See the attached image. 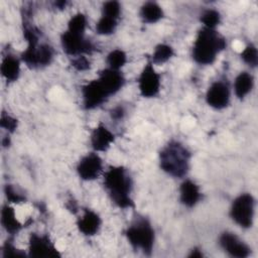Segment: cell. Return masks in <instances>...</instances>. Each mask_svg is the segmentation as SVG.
Segmentation results:
<instances>
[{"label": "cell", "instance_id": "cell-10", "mask_svg": "<svg viewBox=\"0 0 258 258\" xmlns=\"http://www.w3.org/2000/svg\"><path fill=\"white\" fill-rule=\"evenodd\" d=\"M29 256L31 257H59L60 254L47 235L32 233L29 237Z\"/></svg>", "mask_w": 258, "mask_h": 258}, {"label": "cell", "instance_id": "cell-27", "mask_svg": "<svg viewBox=\"0 0 258 258\" xmlns=\"http://www.w3.org/2000/svg\"><path fill=\"white\" fill-rule=\"evenodd\" d=\"M241 58L251 68H255L258 63V52L254 44H248L241 52Z\"/></svg>", "mask_w": 258, "mask_h": 258}, {"label": "cell", "instance_id": "cell-16", "mask_svg": "<svg viewBox=\"0 0 258 258\" xmlns=\"http://www.w3.org/2000/svg\"><path fill=\"white\" fill-rule=\"evenodd\" d=\"M101 224L102 221L100 216L89 209L84 210V215L77 222L79 231L85 236L96 235L100 230Z\"/></svg>", "mask_w": 258, "mask_h": 258}, {"label": "cell", "instance_id": "cell-1", "mask_svg": "<svg viewBox=\"0 0 258 258\" xmlns=\"http://www.w3.org/2000/svg\"><path fill=\"white\" fill-rule=\"evenodd\" d=\"M104 186L111 201L121 209L134 208L131 198L132 180L124 166L111 165L104 173Z\"/></svg>", "mask_w": 258, "mask_h": 258}, {"label": "cell", "instance_id": "cell-24", "mask_svg": "<svg viewBox=\"0 0 258 258\" xmlns=\"http://www.w3.org/2000/svg\"><path fill=\"white\" fill-rule=\"evenodd\" d=\"M126 61H127L126 53L119 48L113 49L107 55V63L109 64V68L113 70L119 71L122 67L125 66Z\"/></svg>", "mask_w": 258, "mask_h": 258}, {"label": "cell", "instance_id": "cell-14", "mask_svg": "<svg viewBox=\"0 0 258 258\" xmlns=\"http://www.w3.org/2000/svg\"><path fill=\"white\" fill-rule=\"evenodd\" d=\"M98 80L110 96L119 92L125 83V79L122 73L110 68L101 71L99 73Z\"/></svg>", "mask_w": 258, "mask_h": 258}, {"label": "cell", "instance_id": "cell-6", "mask_svg": "<svg viewBox=\"0 0 258 258\" xmlns=\"http://www.w3.org/2000/svg\"><path fill=\"white\" fill-rule=\"evenodd\" d=\"M60 42L63 51L70 55H84L94 52L96 45L85 36V33H77L66 30L60 36Z\"/></svg>", "mask_w": 258, "mask_h": 258}, {"label": "cell", "instance_id": "cell-26", "mask_svg": "<svg viewBox=\"0 0 258 258\" xmlns=\"http://www.w3.org/2000/svg\"><path fill=\"white\" fill-rule=\"evenodd\" d=\"M201 21L204 23L205 27L215 29L221 22V15L215 9H208L201 15Z\"/></svg>", "mask_w": 258, "mask_h": 258}, {"label": "cell", "instance_id": "cell-4", "mask_svg": "<svg viewBox=\"0 0 258 258\" xmlns=\"http://www.w3.org/2000/svg\"><path fill=\"white\" fill-rule=\"evenodd\" d=\"M124 234L134 249L141 250L145 255L151 254L154 245V230L148 220H136L126 229Z\"/></svg>", "mask_w": 258, "mask_h": 258}, {"label": "cell", "instance_id": "cell-31", "mask_svg": "<svg viewBox=\"0 0 258 258\" xmlns=\"http://www.w3.org/2000/svg\"><path fill=\"white\" fill-rule=\"evenodd\" d=\"M71 66L79 72H84L91 69V61L87 58V56L79 55L72 59Z\"/></svg>", "mask_w": 258, "mask_h": 258}, {"label": "cell", "instance_id": "cell-23", "mask_svg": "<svg viewBox=\"0 0 258 258\" xmlns=\"http://www.w3.org/2000/svg\"><path fill=\"white\" fill-rule=\"evenodd\" d=\"M118 25V20L109 16L102 15L96 24V31L100 35L112 34Z\"/></svg>", "mask_w": 258, "mask_h": 258}, {"label": "cell", "instance_id": "cell-18", "mask_svg": "<svg viewBox=\"0 0 258 258\" xmlns=\"http://www.w3.org/2000/svg\"><path fill=\"white\" fill-rule=\"evenodd\" d=\"M1 224L5 231L10 235H16L21 229L22 225L17 220L14 209L9 205H5L1 211Z\"/></svg>", "mask_w": 258, "mask_h": 258}, {"label": "cell", "instance_id": "cell-17", "mask_svg": "<svg viewBox=\"0 0 258 258\" xmlns=\"http://www.w3.org/2000/svg\"><path fill=\"white\" fill-rule=\"evenodd\" d=\"M179 199L181 204L185 207H195L202 199L199 185L190 179H185L179 187Z\"/></svg>", "mask_w": 258, "mask_h": 258}, {"label": "cell", "instance_id": "cell-5", "mask_svg": "<svg viewBox=\"0 0 258 258\" xmlns=\"http://www.w3.org/2000/svg\"><path fill=\"white\" fill-rule=\"evenodd\" d=\"M255 200L250 194H242L237 197L231 206L230 216L232 220L242 228H250L253 225Z\"/></svg>", "mask_w": 258, "mask_h": 258}, {"label": "cell", "instance_id": "cell-3", "mask_svg": "<svg viewBox=\"0 0 258 258\" xmlns=\"http://www.w3.org/2000/svg\"><path fill=\"white\" fill-rule=\"evenodd\" d=\"M190 152L179 142L170 141L159 152L160 168L173 177H183L189 169Z\"/></svg>", "mask_w": 258, "mask_h": 258}, {"label": "cell", "instance_id": "cell-28", "mask_svg": "<svg viewBox=\"0 0 258 258\" xmlns=\"http://www.w3.org/2000/svg\"><path fill=\"white\" fill-rule=\"evenodd\" d=\"M103 14L105 16H109L115 19H119L120 13H121V6L120 3L117 1H107L103 4L102 7Z\"/></svg>", "mask_w": 258, "mask_h": 258}, {"label": "cell", "instance_id": "cell-12", "mask_svg": "<svg viewBox=\"0 0 258 258\" xmlns=\"http://www.w3.org/2000/svg\"><path fill=\"white\" fill-rule=\"evenodd\" d=\"M206 101L214 109L221 110L226 108L230 102V89L227 83L223 81L213 83L207 91Z\"/></svg>", "mask_w": 258, "mask_h": 258}, {"label": "cell", "instance_id": "cell-35", "mask_svg": "<svg viewBox=\"0 0 258 258\" xmlns=\"http://www.w3.org/2000/svg\"><path fill=\"white\" fill-rule=\"evenodd\" d=\"M67 1H56L55 3H54V5H55V7H57L58 9H63L66 6H67Z\"/></svg>", "mask_w": 258, "mask_h": 258}, {"label": "cell", "instance_id": "cell-34", "mask_svg": "<svg viewBox=\"0 0 258 258\" xmlns=\"http://www.w3.org/2000/svg\"><path fill=\"white\" fill-rule=\"evenodd\" d=\"M189 258H201L203 257V253L199 248H194L190 252V254L188 255Z\"/></svg>", "mask_w": 258, "mask_h": 258}, {"label": "cell", "instance_id": "cell-9", "mask_svg": "<svg viewBox=\"0 0 258 258\" xmlns=\"http://www.w3.org/2000/svg\"><path fill=\"white\" fill-rule=\"evenodd\" d=\"M82 95L83 105L87 110H92L101 106L110 97L98 79L84 85L82 87Z\"/></svg>", "mask_w": 258, "mask_h": 258}, {"label": "cell", "instance_id": "cell-29", "mask_svg": "<svg viewBox=\"0 0 258 258\" xmlns=\"http://www.w3.org/2000/svg\"><path fill=\"white\" fill-rule=\"evenodd\" d=\"M4 192H5V196L8 200V202H10V203L21 204V203L26 202V198L24 197V195H21L17 190H15V188L11 184L5 185Z\"/></svg>", "mask_w": 258, "mask_h": 258}, {"label": "cell", "instance_id": "cell-33", "mask_svg": "<svg viewBox=\"0 0 258 258\" xmlns=\"http://www.w3.org/2000/svg\"><path fill=\"white\" fill-rule=\"evenodd\" d=\"M124 113H125L124 109L121 106H119V107H116L112 110L111 115H112V118H114L116 120H119L124 116Z\"/></svg>", "mask_w": 258, "mask_h": 258}, {"label": "cell", "instance_id": "cell-22", "mask_svg": "<svg viewBox=\"0 0 258 258\" xmlns=\"http://www.w3.org/2000/svg\"><path fill=\"white\" fill-rule=\"evenodd\" d=\"M174 54L173 48L164 43H160L155 46V49L151 55V62L156 64H161L170 59Z\"/></svg>", "mask_w": 258, "mask_h": 258}, {"label": "cell", "instance_id": "cell-19", "mask_svg": "<svg viewBox=\"0 0 258 258\" xmlns=\"http://www.w3.org/2000/svg\"><path fill=\"white\" fill-rule=\"evenodd\" d=\"M1 74L8 82H15L20 75V61L12 54H7L2 59Z\"/></svg>", "mask_w": 258, "mask_h": 258}, {"label": "cell", "instance_id": "cell-32", "mask_svg": "<svg viewBox=\"0 0 258 258\" xmlns=\"http://www.w3.org/2000/svg\"><path fill=\"white\" fill-rule=\"evenodd\" d=\"M3 257H24L25 253L19 249H17L12 242L6 241L3 245Z\"/></svg>", "mask_w": 258, "mask_h": 258}, {"label": "cell", "instance_id": "cell-11", "mask_svg": "<svg viewBox=\"0 0 258 258\" xmlns=\"http://www.w3.org/2000/svg\"><path fill=\"white\" fill-rule=\"evenodd\" d=\"M103 169L102 158L95 152H90L79 161L77 172L83 180L96 179Z\"/></svg>", "mask_w": 258, "mask_h": 258}, {"label": "cell", "instance_id": "cell-20", "mask_svg": "<svg viewBox=\"0 0 258 258\" xmlns=\"http://www.w3.org/2000/svg\"><path fill=\"white\" fill-rule=\"evenodd\" d=\"M254 79L253 76L247 72L240 73L234 83L235 94L239 99H244L253 89Z\"/></svg>", "mask_w": 258, "mask_h": 258}, {"label": "cell", "instance_id": "cell-15", "mask_svg": "<svg viewBox=\"0 0 258 258\" xmlns=\"http://www.w3.org/2000/svg\"><path fill=\"white\" fill-rule=\"evenodd\" d=\"M115 141V135L102 123L91 134V145L95 151H106Z\"/></svg>", "mask_w": 258, "mask_h": 258}, {"label": "cell", "instance_id": "cell-2", "mask_svg": "<svg viewBox=\"0 0 258 258\" xmlns=\"http://www.w3.org/2000/svg\"><path fill=\"white\" fill-rule=\"evenodd\" d=\"M226 45V39L215 29L203 27L199 30L192 46V58L200 64H212Z\"/></svg>", "mask_w": 258, "mask_h": 258}, {"label": "cell", "instance_id": "cell-30", "mask_svg": "<svg viewBox=\"0 0 258 258\" xmlns=\"http://www.w3.org/2000/svg\"><path fill=\"white\" fill-rule=\"evenodd\" d=\"M17 125H18V122H17V119L13 118L12 116L8 115L7 113L3 112L1 114V119H0V126L5 129L6 131H8L9 133H13L16 128H17Z\"/></svg>", "mask_w": 258, "mask_h": 258}, {"label": "cell", "instance_id": "cell-8", "mask_svg": "<svg viewBox=\"0 0 258 258\" xmlns=\"http://www.w3.org/2000/svg\"><path fill=\"white\" fill-rule=\"evenodd\" d=\"M138 88L144 98H153L160 90V75L153 68L152 62H147L138 78Z\"/></svg>", "mask_w": 258, "mask_h": 258}, {"label": "cell", "instance_id": "cell-13", "mask_svg": "<svg viewBox=\"0 0 258 258\" xmlns=\"http://www.w3.org/2000/svg\"><path fill=\"white\" fill-rule=\"evenodd\" d=\"M220 245L232 257L246 258L251 253V249L235 234L230 232H225L221 235Z\"/></svg>", "mask_w": 258, "mask_h": 258}, {"label": "cell", "instance_id": "cell-7", "mask_svg": "<svg viewBox=\"0 0 258 258\" xmlns=\"http://www.w3.org/2000/svg\"><path fill=\"white\" fill-rule=\"evenodd\" d=\"M53 55V48L47 43H41L36 46H27L21 53V59L29 69H37L48 66Z\"/></svg>", "mask_w": 258, "mask_h": 258}, {"label": "cell", "instance_id": "cell-21", "mask_svg": "<svg viewBox=\"0 0 258 258\" xmlns=\"http://www.w3.org/2000/svg\"><path fill=\"white\" fill-rule=\"evenodd\" d=\"M162 8L156 2H146L140 9V17L146 23H155L163 17Z\"/></svg>", "mask_w": 258, "mask_h": 258}, {"label": "cell", "instance_id": "cell-25", "mask_svg": "<svg viewBox=\"0 0 258 258\" xmlns=\"http://www.w3.org/2000/svg\"><path fill=\"white\" fill-rule=\"evenodd\" d=\"M86 26H87L86 15L79 12L71 17V19L69 20V23H68L67 30L72 31V32H77V33H85Z\"/></svg>", "mask_w": 258, "mask_h": 258}]
</instances>
